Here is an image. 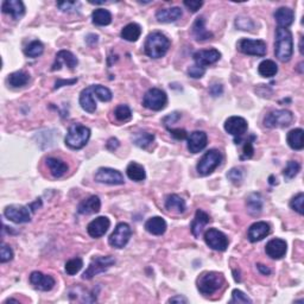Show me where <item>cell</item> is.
I'll use <instances>...</instances> for the list:
<instances>
[{
  "label": "cell",
  "instance_id": "cell-1",
  "mask_svg": "<svg viewBox=\"0 0 304 304\" xmlns=\"http://www.w3.org/2000/svg\"><path fill=\"white\" fill-rule=\"evenodd\" d=\"M294 54L293 33L285 27H277L276 30L275 55L281 62H288Z\"/></svg>",
  "mask_w": 304,
  "mask_h": 304
},
{
  "label": "cell",
  "instance_id": "cell-2",
  "mask_svg": "<svg viewBox=\"0 0 304 304\" xmlns=\"http://www.w3.org/2000/svg\"><path fill=\"white\" fill-rule=\"evenodd\" d=\"M170 48V41L164 33L155 31L147 36L145 44H144V51L149 57L161 58L168 53Z\"/></svg>",
  "mask_w": 304,
  "mask_h": 304
},
{
  "label": "cell",
  "instance_id": "cell-3",
  "mask_svg": "<svg viewBox=\"0 0 304 304\" xmlns=\"http://www.w3.org/2000/svg\"><path fill=\"white\" fill-rule=\"evenodd\" d=\"M91 138V130L81 124H73L68 128L64 142L73 150H80L87 145Z\"/></svg>",
  "mask_w": 304,
  "mask_h": 304
},
{
  "label": "cell",
  "instance_id": "cell-4",
  "mask_svg": "<svg viewBox=\"0 0 304 304\" xmlns=\"http://www.w3.org/2000/svg\"><path fill=\"white\" fill-rule=\"evenodd\" d=\"M223 283H225V277H223L222 273L214 271L203 272L196 282L199 291L202 295H205V296L216 293L222 287Z\"/></svg>",
  "mask_w": 304,
  "mask_h": 304
},
{
  "label": "cell",
  "instance_id": "cell-5",
  "mask_svg": "<svg viewBox=\"0 0 304 304\" xmlns=\"http://www.w3.org/2000/svg\"><path fill=\"white\" fill-rule=\"evenodd\" d=\"M221 161H222V155L219 150H209L199 161L198 165H196V170L201 176H208L219 167Z\"/></svg>",
  "mask_w": 304,
  "mask_h": 304
},
{
  "label": "cell",
  "instance_id": "cell-6",
  "mask_svg": "<svg viewBox=\"0 0 304 304\" xmlns=\"http://www.w3.org/2000/svg\"><path fill=\"white\" fill-rule=\"evenodd\" d=\"M294 120V114L288 109H277L268 113L264 118V125L268 128L288 127Z\"/></svg>",
  "mask_w": 304,
  "mask_h": 304
},
{
  "label": "cell",
  "instance_id": "cell-7",
  "mask_svg": "<svg viewBox=\"0 0 304 304\" xmlns=\"http://www.w3.org/2000/svg\"><path fill=\"white\" fill-rule=\"evenodd\" d=\"M115 264V259L112 256H105V257H94L91 260L90 266L82 275L84 279H92L94 276L99 275L108 270L110 266Z\"/></svg>",
  "mask_w": 304,
  "mask_h": 304
},
{
  "label": "cell",
  "instance_id": "cell-8",
  "mask_svg": "<svg viewBox=\"0 0 304 304\" xmlns=\"http://www.w3.org/2000/svg\"><path fill=\"white\" fill-rule=\"evenodd\" d=\"M168 103V97L164 91L159 88H151L144 95L143 105L147 109L151 110H162L165 108Z\"/></svg>",
  "mask_w": 304,
  "mask_h": 304
},
{
  "label": "cell",
  "instance_id": "cell-9",
  "mask_svg": "<svg viewBox=\"0 0 304 304\" xmlns=\"http://www.w3.org/2000/svg\"><path fill=\"white\" fill-rule=\"evenodd\" d=\"M132 234L131 227L125 222L118 223L115 227L114 232L110 234L108 238V242L112 247L114 248H124L127 245Z\"/></svg>",
  "mask_w": 304,
  "mask_h": 304
},
{
  "label": "cell",
  "instance_id": "cell-10",
  "mask_svg": "<svg viewBox=\"0 0 304 304\" xmlns=\"http://www.w3.org/2000/svg\"><path fill=\"white\" fill-rule=\"evenodd\" d=\"M247 128V121L241 116H231L225 121V130L235 138V144H240L241 138L246 133Z\"/></svg>",
  "mask_w": 304,
  "mask_h": 304
},
{
  "label": "cell",
  "instance_id": "cell-11",
  "mask_svg": "<svg viewBox=\"0 0 304 304\" xmlns=\"http://www.w3.org/2000/svg\"><path fill=\"white\" fill-rule=\"evenodd\" d=\"M238 49L245 55H252V56H265L266 55V44L260 39H240L238 42Z\"/></svg>",
  "mask_w": 304,
  "mask_h": 304
},
{
  "label": "cell",
  "instance_id": "cell-12",
  "mask_svg": "<svg viewBox=\"0 0 304 304\" xmlns=\"http://www.w3.org/2000/svg\"><path fill=\"white\" fill-rule=\"evenodd\" d=\"M204 241L211 250L223 252L228 247V238L222 232L215 228H209L204 233Z\"/></svg>",
  "mask_w": 304,
  "mask_h": 304
},
{
  "label": "cell",
  "instance_id": "cell-13",
  "mask_svg": "<svg viewBox=\"0 0 304 304\" xmlns=\"http://www.w3.org/2000/svg\"><path fill=\"white\" fill-rule=\"evenodd\" d=\"M29 209L30 208L24 207V205L11 204L5 208L4 215L6 219L14 223H26L31 220V213Z\"/></svg>",
  "mask_w": 304,
  "mask_h": 304
},
{
  "label": "cell",
  "instance_id": "cell-14",
  "mask_svg": "<svg viewBox=\"0 0 304 304\" xmlns=\"http://www.w3.org/2000/svg\"><path fill=\"white\" fill-rule=\"evenodd\" d=\"M94 179L97 182L110 184V186L124 184V177H122L120 171L110 168H100L95 174Z\"/></svg>",
  "mask_w": 304,
  "mask_h": 304
},
{
  "label": "cell",
  "instance_id": "cell-15",
  "mask_svg": "<svg viewBox=\"0 0 304 304\" xmlns=\"http://www.w3.org/2000/svg\"><path fill=\"white\" fill-rule=\"evenodd\" d=\"M30 283L33 285V288L39 291H50L55 287L56 282H55V279L51 276L35 271L30 275Z\"/></svg>",
  "mask_w": 304,
  "mask_h": 304
},
{
  "label": "cell",
  "instance_id": "cell-16",
  "mask_svg": "<svg viewBox=\"0 0 304 304\" xmlns=\"http://www.w3.org/2000/svg\"><path fill=\"white\" fill-rule=\"evenodd\" d=\"M221 54L219 50L216 49H209V50H199L193 55V58H194L195 63L198 66H201L205 68L207 66H210V64H214L215 62L220 60Z\"/></svg>",
  "mask_w": 304,
  "mask_h": 304
},
{
  "label": "cell",
  "instance_id": "cell-17",
  "mask_svg": "<svg viewBox=\"0 0 304 304\" xmlns=\"http://www.w3.org/2000/svg\"><path fill=\"white\" fill-rule=\"evenodd\" d=\"M110 221L106 216H99L93 221H91L87 226V232L92 238H101L108 231Z\"/></svg>",
  "mask_w": 304,
  "mask_h": 304
},
{
  "label": "cell",
  "instance_id": "cell-18",
  "mask_svg": "<svg viewBox=\"0 0 304 304\" xmlns=\"http://www.w3.org/2000/svg\"><path fill=\"white\" fill-rule=\"evenodd\" d=\"M270 232H271V228H270L269 223H266L265 221H258L248 228L247 238L251 242H257L266 238Z\"/></svg>",
  "mask_w": 304,
  "mask_h": 304
},
{
  "label": "cell",
  "instance_id": "cell-19",
  "mask_svg": "<svg viewBox=\"0 0 304 304\" xmlns=\"http://www.w3.org/2000/svg\"><path fill=\"white\" fill-rule=\"evenodd\" d=\"M287 242L283 239H272L266 244V254L272 259H282L287 254Z\"/></svg>",
  "mask_w": 304,
  "mask_h": 304
},
{
  "label": "cell",
  "instance_id": "cell-20",
  "mask_svg": "<svg viewBox=\"0 0 304 304\" xmlns=\"http://www.w3.org/2000/svg\"><path fill=\"white\" fill-rule=\"evenodd\" d=\"M208 137L203 131H194L188 137V150L192 153H199L207 146Z\"/></svg>",
  "mask_w": 304,
  "mask_h": 304
},
{
  "label": "cell",
  "instance_id": "cell-21",
  "mask_svg": "<svg viewBox=\"0 0 304 304\" xmlns=\"http://www.w3.org/2000/svg\"><path fill=\"white\" fill-rule=\"evenodd\" d=\"M1 11L11 14L14 20H18L25 13V6L20 0H5L1 4Z\"/></svg>",
  "mask_w": 304,
  "mask_h": 304
},
{
  "label": "cell",
  "instance_id": "cell-22",
  "mask_svg": "<svg viewBox=\"0 0 304 304\" xmlns=\"http://www.w3.org/2000/svg\"><path fill=\"white\" fill-rule=\"evenodd\" d=\"M79 61L78 58L75 57V55L70 53L68 50H61L58 51L56 55V58H55V63L53 64V70H60L61 67L63 64H66L67 67L70 69H74L76 66H78Z\"/></svg>",
  "mask_w": 304,
  "mask_h": 304
},
{
  "label": "cell",
  "instance_id": "cell-23",
  "mask_svg": "<svg viewBox=\"0 0 304 304\" xmlns=\"http://www.w3.org/2000/svg\"><path fill=\"white\" fill-rule=\"evenodd\" d=\"M209 221H210L209 215L205 213V211H203L202 209L196 210L194 220H193L192 225H190L193 235H194L195 238H199L200 234H201L202 231H203L204 227L209 223Z\"/></svg>",
  "mask_w": 304,
  "mask_h": 304
},
{
  "label": "cell",
  "instance_id": "cell-24",
  "mask_svg": "<svg viewBox=\"0 0 304 304\" xmlns=\"http://www.w3.org/2000/svg\"><path fill=\"white\" fill-rule=\"evenodd\" d=\"M101 208V201L98 196H91V198L84 200L81 203L79 204L78 211L79 214L82 215H91V214H97L99 213Z\"/></svg>",
  "mask_w": 304,
  "mask_h": 304
},
{
  "label": "cell",
  "instance_id": "cell-25",
  "mask_svg": "<svg viewBox=\"0 0 304 304\" xmlns=\"http://www.w3.org/2000/svg\"><path fill=\"white\" fill-rule=\"evenodd\" d=\"M94 97L95 95L92 86L81 92V94H80V105H81L82 109L88 113L95 112V109H97V102H95Z\"/></svg>",
  "mask_w": 304,
  "mask_h": 304
},
{
  "label": "cell",
  "instance_id": "cell-26",
  "mask_svg": "<svg viewBox=\"0 0 304 304\" xmlns=\"http://www.w3.org/2000/svg\"><path fill=\"white\" fill-rule=\"evenodd\" d=\"M192 33H193V36L195 37L196 41H199V42H204V41H208V39L213 38V33L205 29L203 17H200L195 20V23L193 24V27H192Z\"/></svg>",
  "mask_w": 304,
  "mask_h": 304
},
{
  "label": "cell",
  "instance_id": "cell-27",
  "mask_svg": "<svg viewBox=\"0 0 304 304\" xmlns=\"http://www.w3.org/2000/svg\"><path fill=\"white\" fill-rule=\"evenodd\" d=\"M275 19L277 21L278 27H285L288 29L294 23L295 13L290 7H279L275 12Z\"/></svg>",
  "mask_w": 304,
  "mask_h": 304
},
{
  "label": "cell",
  "instance_id": "cell-28",
  "mask_svg": "<svg viewBox=\"0 0 304 304\" xmlns=\"http://www.w3.org/2000/svg\"><path fill=\"white\" fill-rule=\"evenodd\" d=\"M182 10L180 7H171V8H162L157 11L156 18L159 23H174L177 19L182 17Z\"/></svg>",
  "mask_w": 304,
  "mask_h": 304
},
{
  "label": "cell",
  "instance_id": "cell-29",
  "mask_svg": "<svg viewBox=\"0 0 304 304\" xmlns=\"http://www.w3.org/2000/svg\"><path fill=\"white\" fill-rule=\"evenodd\" d=\"M145 229L153 235H162L167 231V222L161 216H153L145 222Z\"/></svg>",
  "mask_w": 304,
  "mask_h": 304
},
{
  "label": "cell",
  "instance_id": "cell-30",
  "mask_svg": "<svg viewBox=\"0 0 304 304\" xmlns=\"http://www.w3.org/2000/svg\"><path fill=\"white\" fill-rule=\"evenodd\" d=\"M47 165L55 179H60V177L64 176L67 171H68V165L66 163L54 157H49L47 159Z\"/></svg>",
  "mask_w": 304,
  "mask_h": 304
},
{
  "label": "cell",
  "instance_id": "cell-31",
  "mask_svg": "<svg viewBox=\"0 0 304 304\" xmlns=\"http://www.w3.org/2000/svg\"><path fill=\"white\" fill-rule=\"evenodd\" d=\"M165 208H167L168 210L174 211V213L182 214L184 213V210H186V202H184V200L179 195H169L167 200H165Z\"/></svg>",
  "mask_w": 304,
  "mask_h": 304
},
{
  "label": "cell",
  "instance_id": "cell-32",
  "mask_svg": "<svg viewBox=\"0 0 304 304\" xmlns=\"http://www.w3.org/2000/svg\"><path fill=\"white\" fill-rule=\"evenodd\" d=\"M303 130L302 128H295L291 130L287 136V142L289 146L293 150H302L304 147V142H303Z\"/></svg>",
  "mask_w": 304,
  "mask_h": 304
},
{
  "label": "cell",
  "instance_id": "cell-33",
  "mask_svg": "<svg viewBox=\"0 0 304 304\" xmlns=\"http://www.w3.org/2000/svg\"><path fill=\"white\" fill-rule=\"evenodd\" d=\"M247 209L252 215H258L263 210V198L259 193H252L246 199Z\"/></svg>",
  "mask_w": 304,
  "mask_h": 304
},
{
  "label": "cell",
  "instance_id": "cell-34",
  "mask_svg": "<svg viewBox=\"0 0 304 304\" xmlns=\"http://www.w3.org/2000/svg\"><path fill=\"white\" fill-rule=\"evenodd\" d=\"M120 35L121 38H124L125 41L136 42L139 39L140 35H142V27L136 23H130L121 30Z\"/></svg>",
  "mask_w": 304,
  "mask_h": 304
},
{
  "label": "cell",
  "instance_id": "cell-35",
  "mask_svg": "<svg viewBox=\"0 0 304 304\" xmlns=\"http://www.w3.org/2000/svg\"><path fill=\"white\" fill-rule=\"evenodd\" d=\"M126 174H127L128 179L132 181H136V182H142V181L145 180L146 177L145 169H144L143 165L138 164L136 162H132L127 165Z\"/></svg>",
  "mask_w": 304,
  "mask_h": 304
},
{
  "label": "cell",
  "instance_id": "cell-36",
  "mask_svg": "<svg viewBox=\"0 0 304 304\" xmlns=\"http://www.w3.org/2000/svg\"><path fill=\"white\" fill-rule=\"evenodd\" d=\"M30 80V75L25 72H14L8 75L7 82L11 87L13 88H20L27 85Z\"/></svg>",
  "mask_w": 304,
  "mask_h": 304
},
{
  "label": "cell",
  "instance_id": "cell-37",
  "mask_svg": "<svg viewBox=\"0 0 304 304\" xmlns=\"http://www.w3.org/2000/svg\"><path fill=\"white\" fill-rule=\"evenodd\" d=\"M92 19H93V23L98 26H106L110 24L112 21V14L108 10H105V8H97L92 14Z\"/></svg>",
  "mask_w": 304,
  "mask_h": 304
},
{
  "label": "cell",
  "instance_id": "cell-38",
  "mask_svg": "<svg viewBox=\"0 0 304 304\" xmlns=\"http://www.w3.org/2000/svg\"><path fill=\"white\" fill-rule=\"evenodd\" d=\"M258 73L263 78H273L278 73V66L271 60H264L258 67Z\"/></svg>",
  "mask_w": 304,
  "mask_h": 304
},
{
  "label": "cell",
  "instance_id": "cell-39",
  "mask_svg": "<svg viewBox=\"0 0 304 304\" xmlns=\"http://www.w3.org/2000/svg\"><path fill=\"white\" fill-rule=\"evenodd\" d=\"M155 140V136L152 133H147V132H140V133L134 134L133 143L136 144L140 149H146L149 147Z\"/></svg>",
  "mask_w": 304,
  "mask_h": 304
},
{
  "label": "cell",
  "instance_id": "cell-40",
  "mask_svg": "<svg viewBox=\"0 0 304 304\" xmlns=\"http://www.w3.org/2000/svg\"><path fill=\"white\" fill-rule=\"evenodd\" d=\"M43 51H44V45L42 44V42L33 41L25 48L24 53H25L26 56L36 58V57L41 56V55L43 54Z\"/></svg>",
  "mask_w": 304,
  "mask_h": 304
},
{
  "label": "cell",
  "instance_id": "cell-41",
  "mask_svg": "<svg viewBox=\"0 0 304 304\" xmlns=\"http://www.w3.org/2000/svg\"><path fill=\"white\" fill-rule=\"evenodd\" d=\"M93 88L94 95L98 98V99L103 101V102H107V101L112 100V92H110L107 87H103L101 85H93L92 86Z\"/></svg>",
  "mask_w": 304,
  "mask_h": 304
},
{
  "label": "cell",
  "instance_id": "cell-42",
  "mask_svg": "<svg viewBox=\"0 0 304 304\" xmlns=\"http://www.w3.org/2000/svg\"><path fill=\"white\" fill-rule=\"evenodd\" d=\"M114 115L116 120L120 122L130 121L132 118V110L127 105H119L114 109Z\"/></svg>",
  "mask_w": 304,
  "mask_h": 304
},
{
  "label": "cell",
  "instance_id": "cell-43",
  "mask_svg": "<svg viewBox=\"0 0 304 304\" xmlns=\"http://www.w3.org/2000/svg\"><path fill=\"white\" fill-rule=\"evenodd\" d=\"M82 266H84V260H82L81 258H73V259H70L66 263L64 269H66L67 275L74 276L82 269Z\"/></svg>",
  "mask_w": 304,
  "mask_h": 304
},
{
  "label": "cell",
  "instance_id": "cell-44",
  "mask_svg": "<svg viewBox=\"0 0 304 304\" xmlns=\"http://www.w3.org/2000/svg\"><path fill=\"white\" fill-rule=\"evenodd\" d=\"M300 170H301V165L299 162H295V161L288 162L287 167H285L284 171H283L285 180L290 181V180L295 179V177L297 176V174L300 173Z\"/></svg>",
  "mask_w": 304,
  "mask_h": 304
},
{
  "label": "cell",
  "instance_id": "cell-45",
  "mask_svg": "<svg viewBox=\"0 0 304 304\" xmlns=\"http://www.w3.org/2000/svg\"><path fill=\"white\" fill-rule=\"evenodd\" d=\"M227 177H228V180L231 181L233 184L239 186V184H241L242 180H244V171H242V169L240 168H233L228 171Z\"/></svg>",
  "mask_w": 304,
  "mask_h": 304
},
{
  "label": "cell",
  "instance_id": "cell-46",
  "mask_svg": "<svg viewBox=\"0 0 304 304\" xmlns=\"http://www.w3.org/2000/svg\"><path fill=\"white\" fill-rule=\"evenodd\" d=\"M303 203H304V194H303V193H300V194H297L290 201V207H291V209H294L295 211H297L299 214L303 215L304 214Z\"/></svg>",
  "mask_w": 304,
  "mask_h": 304
},
{
  "label": "cell",
  "instance_id": "cell-47",
  "mask_svg": "<svg viewBox=\"0 0 304 304\" xmlns=\"http://www.w3.org/2000/svg\"><path fill=\"white\" fill-rule=\"evenodd\" d=\"M256 139V137L251 136L250 139H247L246 142H245L244 149H242V156L241 159H248L253 157V153H254V149H253V140Z\"/></svg>",
  "mask_w": 304,
  "mask_h": 304
},
{
  "label": "cell",
  "instance_id": "cell-48",
  "mask_svg": "<svg viewBox=\"0 0 304 304\" xmlns=\"http://www.w3.org/2000/svg\"><path fill=\"white\" fill-rule=\"evenodd\" d=\"M12 258H13V251H12V248L8 246V245L2 242L1 248H0V262L7 263L12 260Z\"/></svg>",
  "mask_w": 304,
  "mask_h": 304
},
{
  "label": "cell",
  "instance_id": "cell-49",
  "mask_svg": "<svg viewBox=\"0 0 304 304\" xmlns=\"http://www.w3.org/2000/svg\"><path fill=\"white\" fill-rule=\"evenodd\" d=\"M231 303H252V300L248 299L247 295H245L242 291L235 289L232 291Z\"/></svg>",
  "mask_w": 304,
  "mask_h": 304
},
{
  "label": "cell",
  "instance_id": "cell-50",
  "mask_svg": "<svg viewBox=\"0 0 304 304\" xmlns=\"http://www.w3.org/2000/svg\"><path fill=\"white\" fill-rule=\"evenodd\" d=\"M235 25L238 29H240V30H245V31L248 30V31H251V30L254 27V23L250 19V18L239 17V18H236Z\"/></svg>",
  "mask_w": 304,
  "mask_h": 304
},
{
  "label": "cell",
  "instance_id": "cell-51",
  "mask_svg": "<svg viewBox=\"0 0 304 304\" xmlns=\"http://www.w3.org/2000/svg\"><path fill=\"white\" fill-rule=\"evenodd\" d=\"M57 7L63 12H74L80 7L79 1H58Z\"/></svg>",
  "mask_w": 304,
  "mask_h": 304
},
{
  "label": "cell",
  "instance_id": "cell-52",
  "mask_svg": "<svg viewBox=\"0 0 304 304\" xmlns=\"http://www.w3.org/2000/svg\"><path fill=\"white\" fill-rule=\"evenodd\" d=\"M205 68L201 66H198V64H194V66L189 67L188 69V75L193 79H201L202 76L204 75Z\"/></svg>",
  "mask_w": 304,
  "mask_h": 304
},
{
  "label": "cell",
  "instance_id": "cell-53",
  "mask_svg": "<svg viewBox=\"0 0 304 304\" xmlns=\"http://www.w3.org/2000/svg\"><path fill=\"white\" fill-rule=\"evenodd\" d=\"M183 4L190 12L195 13V12H198L200 8L202 7V5H203V1H199V0H190V1H189V0H186Z\"/></svg>",
  "mask_w": 304,
  "mask_h": 304
},
{
  "label": "cell",
  "instance_id": "cell-54",
  "mask_svg": "<svg viewBox=\"0 0 304 304\" xmlns=\"http://www.w3.org/2000/svg\"><path fill=\"white\" fill-rule=\"evenodd\" d=\"M168 130L171 133V136L175 138V139L183 140V139H186L187 137H188V134H187L186 130H181V128H168Z\"/></svg>",
  "mask_w": 304,
  "mask_h": 304
},
{
  "label": "cell",
  "instance_id": "cell-55",
  "mask_svg": "<svg viewBox=\"0 0 304 304\" xmlns=\"http://www.w3.org/2000/svg\"><path fill=\"white\" fill-rule=\"evenodd\" d=\"M181 118V114L180 113H177V112H175V113H173V114L171 115H168L167 118H164V124H165V126H168V124H173V122H176L177 120H179V119Z\"/></svg>",
  "mask_w": 304,
  "mask_h": 304
},
{
  "label": "cell",
  "instance_id": "cell-56",
  "mask_svg": "<svg viewBox=\"0 0 304 304\" xmlns=\"http://www.w3.org/2000/svg\"><path fill=\"white\" fill-rule=\"evenodd\" d=\"M222 92L223 88L221 85H213L209 90V93L213 95V97H220V95L222 94Z\"/></svg>",
  "mask_w": 304,
  "mask_h": 304
},
{
  "label": "cell",
  "instance_id": "cell-57",
  "mask_svg": "<svg viewBox=\"0 0 304 304\" xmlns=\"http://www.w3.org/2000/svg\"><path fill=\"white\" fill-rule=\"evenodd\" d=\"M107 149L109 150V151H114L115 149H118L119 146V140L116 139V138H110V139L107 142Z\"/></svg>",
  "mask_w": 304,
  "mask_h": 304
},
{
  "label": "cell",
  "instance_id": "cell-58",
  "mask_svg": "<svg viewBox=\"0 0 304 304\" xmlns=\"http://www.w3.org/2000/svg\"><path fill=\"white\" fill-rule=\"evenodd\" d=\"M76 81H78V79L69 80V81H66V80H57V81H56V84H55V90H57V88L62 87V86H66V85H73V84H76Z\"/></svg>",
  "mask_w": 304,
  "mask_h": 304
},
{
  "label": "cell",
  "instance_id": "cell-59",
  "mask_svg": "<svg viewBox=\"0 0 304 304\" xmlns=\"http://www.w3.org/2000/svg\"><path fill=\"white\" fill-rule=\"evenodd\" d=\"M168 303H188V300H187L186 297L179 295V296H174L171 297V299H169Z\"/></svg>",
  "mask_w": 304,
  "mask_h": 304
},
{
  "label": "cell",
  "instance_id": "cell-60",
  "mask_svg": "<svg viewBox=\"0 0 304 304\" xmlns=\"http://www.w3.org/2000/svg\"><path fill=\"white\" fill-rule=\"evenodd\" d=\"M257 268H258V270H259L260 273H263V275H265V276H269L270 273H271V270H270L268 266L263 265V264H258Z\"/></svg>",
  "mask_w": 304,
  "mask_h": 304
},
{
  "label": "cell",
  "instance_id": "cell-61",
  "mask_svg": "<svg viewBox=\"0 0 304 304\" xmlns=\"http://www.w3.org/2000/svg\"><path fill=\"white\" fill-rule=\"evenodd\" d=\"M98 38H99V37L97 35H88L87 38H86V42H87L90 45H93L98 42Z\"/></svg>",
  "mask_w": 304,
  "mask_h": 304
},
{
  "label": "cell",
  "instance_id": "cell-62",
  "mask_svg": "<svg viewBox=\"0 0 304 304\" xmlns=\"http://www.w3.org/2000/svg\"><path fill=\"white\" fill-rule=\"evenodd\" d=\"M233 273H234V279H235V281L236 282H240L241 278H240V276H239V275H240V273H239V271L236 272V270H234V271H233Z\"/></svg>",
  "mask_w": 304,
  "mask_h": 304
},
{
  "label": "cell",
  "instance_id": "cell-63",
  "mask_svg": "<svg viewBox=\"0 0 304 304\" xmlns=\"http://www.w3.org/2000/svg\"><path fill=\"white\" fill-rule=\"evenodd\" d=\"M300 53H301V55L304 54V51H303V37L301 38V42H300Z\"/></svg>",
  "mask_w": 304,
  "mask_h": 304
},
{
  "label": "cell",
  "instance_id": "cell-64",
  "mask_svg": "<svg viewBox=\"0 0 304 304\" xmlns=\"http://www.w3.org/2000/svg\"><path fill=\"white\" fill-rule=\"evenodd\" d=\"M10 302H14V303H19V301H17V300H13V299H8V300H6L5 302H4V304H6V303H10Z\"/></svg>",
  "mask_w": 304,
  "mask_h": 304
}]
</instances>
